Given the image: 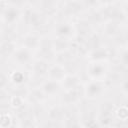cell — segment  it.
<instances>
[{
    "label": "cell",
    "mask_w": 128,
    "mask_h": 128,
    "mask_svg": "<svg viewBox=\"0 0 128 128\" xmlns=\"http://www.w3.org/2000/svg\"><path fill=\"white\" fill-rule=\"evenodd\" d=\"M101 12L103 14L104 19L115 21V22H118V23H122L127 19L126 12L124 11V9H121L117 6L112 5V4L106 5Z\"/></svg>",
    "instance_id": "obj_1"
},
{
    "label": "cell",
    "mask_w": 128,
    "mask_h": 128,
    "mask_svg": "<svg viewBox=\"0 0 128 128\" xmlns=\"http://www.w3.org/2000/svg\"><path fill=\"white\" fill-rule=\"evenodd\" d=\"M105 90V83L100 80H94L88 83L85 87V95L89 99H94L100 96Z\"/></svg>",
    "instance_id": "obj_2"
},
{
    "label": "cell",
    "mask_w": 128,
    "mask_h": 128,
    "mask_svg": "<svg viewBox=\"0 0 128 128\" xmlns=\"http://www.w3.org/2000/svg\"><path fill=\"white\" fill-rule=\"evenodd\" d=\"M107 68L106 66L101 63L100 61H92L88 67H87V73L88 75L93 79H100L106 75Z\"/></svg>",
    "instance_id": "obj_3"
},
{
    "label": "cell",
    "mask_w": 128,
    "mask_h": 128,
    "mask_svg": "<svg viewBox=\"0 0 128 128\" xmlns=\"http://www.w3.org/2000/svg\"><path fill=\"white\" fill-rule=\"evenodd\" d=\"M24 21L26 25H29L33 28H39L43 24V19L42 16L39 12L27 9L24 13Z\"/></svg>",
    "instance_id": "obj_4"
},
{
    "label": "cell",
    "mask_w": 128,
    "mask_h": 128,
    "mask_svg": "<svg viewBox=\"0 0 128 128\" xmlns=\"http://www.w3.org/2000/svg\"><path fill=\"white\" fill-rule=\"evenodd\" d=\"M20 17V10L15 6H7L2 10V18L5 24L11 25L18 20Z\"/></svg>",
    "instance_id": "obj_5"
},
{
    "label": "cell",
    "mask_w": 128,
    "mask_h": 128,
    "mask_svg": "<svg viewBox=\"0 0 128 128\" xmlns=\"http://www.w3.org/2000/svg\"><path fill=\"white\" fill-rule=\"evenodd\" d=\"M84 5L80 0H70L63 7V13L67 16H74L84 9Z\"/></svg>",
    "instance_id": "obj_6"
},
{
    "label": "cell",
    "mask_w": 128,
    "mask_h": 128,
    "mask_svg": "<svg viewBox=\"0 0 128 128\" xmlns=\"http://www.w3.org/2000/svg\"><path fill=\"white\" fill-rule=\"evenodd\" d=\"M13 58L17 63H19L21 65L28 64L32 59L31 50L26 48L25 46H23L19 49H16L15 53L13 54Z\"/></svg>",
    "instance_id": "obj_7"
},
{
    "label": "cell",
    "mask_w": 128,
    "mask_h": 128,
    "mask_svg": "<svg viewBox=\"0 0 128 128\" xmlns=\"http://www.w3.org/2000/svg\"><path fill=\"white\" fill-rule=\"evenodd\" d=\"M74 33H75V27L72 26L70 23L62 22L55 27V35L57 37H63L68 39L69 37L73 36Z\"/></svg>",
    "instance_id": "obj_8"
},
{
    "label": "cell",
    "mask_w": 128,
    "mask_h": 128,
    "mask_svg": "<svg viewBox=\"0 0 128 128\" xmlns=\"http://www.w3.org/2000/svg\"><path fill=\"white\" fill-rule=\"evenodd\" d=\"M91 26H92V24L87 19H81L74 26L75 27V32L78 34L79 37L87 38L91 34V30H92Z\"/></svg>",
    "instance_id": "obj_9"
},
{
    "label": "cell",
    "mask_w": 128,
    "mask_h": 128,
    "mask_svg": "<svg viewBox=\"0 0 128 128\" xmlns=\"http://www.w3.org/2000/svg\"><path fill=\"white\" fill-rule=\"evenodd\" d=\"M66 69L63 65L61 64H56V65H53L52 67L49 68V71H48V77L49 79H52V80H56V81H63V79L66 77Z\"/></svg>",
    "instance_id": "obj_10"
},
{
    "label": "cell",
    "mask_w": 128,
    "mask_h": 128,
    "mask_svg": "<svg viewBox=\"0 0 128 128\" xmlns=\"http://www.w3.org/2000/svg\"><path fill=\"white\" fill-rule=\"evenodd\" d=\"M39 50H40V53L41 55L43 56V59L46 60L47 58L48 59H51L52 56H53V42L50 41V39L48 38H43L40 40V45H39Z\"/></svg>",
    "instance_id": "obj_11"
},
{
    "label": "cell",
    "mask_w": 128,
    "mask_h": 128,
    "mask_svg": "<svg viewBox=\"0 0 128 128\" xmlns=\"http://www.w3.org/2000/svg\"><path fill=\"white\" fill-rule=\"evenodd\" d=\"M81 97V91L79 89V86L74 88V89H70V90H66V92L63 94L62 96V101L65 104H74L76 103Z\"/></svg>",
    "instance_id": "obj_12"
},
{
    "label": "cell",
    "mask_w": 128,
    "mask_h": 128,
    "mask_svg": "<svg viewBox=\"0 0 128 128\" xmlns=\"http://www.w3.org/2000/svg\"><path fill=\"white\" fill-rule=\"evenodd\" d=\"M49 65H48V62L44 59H39V60H36L33 65H32V71L33 73L40 77V76H44L46 74H48V71H49Z\"/></svg>",
    "instance_id": "obj_13"
},
{
    "label": "cell",
    "mask_w": 128,
    "mask_h": 128,
    "mask_svg": "<svg viewBox=\"0 0 128 128\" xmlns=\"http://www.w3.org/2000/svg\"><path fill=\"white\" fill-rule=\"evenodd\" d=\"M41 89L43 90V92L46 95H55L56 93H58L60 91L61 85H60L59 81L49 79V80H47L43 83Z\"/></svg>",
    "instance_id": "obj_14"
},
{
    "label": "cell",
    "mask_w": 128,
    "mask_h": 128,
    "mask_svg": "<svg viewBox=\"0 0 128 128\" xmlns=\"http://www.w3.org/2000/svg\"><path fill=\"white\" fill-rule=\"evenodd\" d=\"M89 59L91 61H103L110 57V52L107 48L100 47L98 49H95L93 51L89 52Z\"/></svg>",
    "instance_id": "obj_15"
},
{
    "label": "cell",
    "mask_w": 128,
    "mask_h": 128,
    "mask_svg": "<svg viewBox=\"0 0 128 128\" xmlns=\"http://www.w3.org/2000/svg\"><path fill=\"white\" fill-rule=\"evenodd\" d=\"M85 46L88 50V52L93 51L95 49H98L101 46V38L98 34L95 33H91L85 40Z\"/></svg>",
    "instance_id": "obj_16"
},
{
    "label": "cell",
    "mask_w": 128,
    "mask_h": 128,
    "mask_svg": "<svg viewBox=\"0 0 128 128\" xmlns=\"http://www.w3.org/2000/svg\"><path fill=\"white\" fill-rule=\"evenodd\" d=\"M104 32L107 36L110 37H116L117 35H119L121 33V29H120V23L115 22V21H111L108 20L105 25H104Z\"/></svg>",
    "instance_id": "obj_17"
},
{
    "label": "cell",
    "mask_w": 128,
    "mask_h": 128,
    "mask_svg": "<svg viewBox=\"0 0 128 128\" xmlns=\"http://www.w3.org/2000/svg\"><path fill=\"white\" fill-rule=\"evenodd\" d=\"M16 51V45L15 43L8 39V40H5L2 42L1 44V55L3 58H8L10 57L11 55H13Z\"/></svg>",
    "instance_id": "obj_18"
},
{
    "label": "cell",
    "mask_w": 128,
    "mask_h": 128,
    "mask_svg": "<svg viewBox=\"0 0 128 128\" xmlns=\"http://www.w3.org/2000/svg\"><path fill=\"white\" fill-rule=\"evenodd\" d=\"M52 42H53V50L54 52H57V53L68 50L70 46L68 39L63 37H56Z\"/></svg>",
    "instance_id": "obj_19"
},
{
    "label": "cell",
    "mask_w": 128,
    "mask_h": 128,
    "mask_svg": "<svg viewBox=\"0 0 128 128\" xmlns=\"http://www.w3.org/2000/svg\"><path fill=\"white\" fill-rule=\"evenodd\" d=\"M62 82L65 90H70L80 85V78L75 74H69V75H66V77L63 79Z\"/></svg>",
    "instance_id": "obj_20"
},
{
    "label": "cell",
    "mask_w": 128,
    "mask_h": 128,
    "mask_svg": "<svg viewBox=\"0 0 128 128\" xmlns=\"http://www.w3.org/2000/svg\"><path fill=\"white\" fill-rule=\"evenodd\" d=\"M40 38L34 34H27L24 38H23V46H25L26 48L33 50L39 47L40 45Z\"/></svg>",
    "instance_id": "obj_21"
},
{
    "label": "cell",
    "mask_w": 128,
    "mask_h": 128,
    "mask_svg": "<svg viewBox=\"0 0 128 128\" xmlns=\"http://www.w3.org/2000/svg\"><path fill=\"white\" fill-rule=\"evenodd\" d=\"M48 118L49 120L51 121H61L63 118H64V111L61 107H58V106H54L52 107L49 112H48Z\"/></svg>",
    "instance_id": "obj_22"
},
{
    "label": "cell",
    "mask_w": 128,
    "mask_h": 128,
    "mask_svg": "<svg viewBox=\"0 0 128 128\" xmlns=\"http://www.w3.org/2000/svg\"><path fill=\"white\" fill-rule=\"evenodd\" d=\"M45 93L43 92V90L41 89H33L32 91L29 92L28 94V98L31 102H34V103H38L40 101H42L44 98H45Z\"/></svg>",
    "instance_id": "obj_23"
},
{
    "label": "cell",
    "mask_w": 128,
    "mask_h": 128,
    "mask_svg": "<svg viewBox=\"0 0 128 128\" xmlns=\"http://www.w3.org/2000/svg\"><path fill=\"white\" fill-rule=\"evenodd\" d=\"M96 117L94 114V111H86L82 116V121L84 126H96Z\"/></svg>",
    "instance_id": "obj_24"
},
{
    "label": "cell",
    "mask_w": 128,
    "mask_h": 128,
    "mask_svg": "<svg viewBox=\"0 0 128 128\" xmlns=\"http://www.w3.org/2000/svg\"><path fill=\"white\" fill-rule=\"evenodd\" d=\"M87 20L91 23V24H100L101 22L104 21V17H103V14L101 11H98V10H92L89 15H88V18Z\"/></svg>",
    "instance_id": "obj_25"
},
{
    "label": "cell",
    "mask_w": 128,
    "mask_h": 128,
    "mask_svg": "<svg viewBox=\"0 0 128 128\" xmlns=\"http://www.w3.org/2000/svg\"><path fill=\"white\" fill-rule=\"evenodd\" d=\"M113 111H114V105L111 101H105L100 106V115H101V117L112 116Z\"/></svg>",
    "instance_id": "obj_26"
},
{
    "label": "cell",
    "mask_w": 128,
    "mask_h": 128,
    "mask_svg": "<svg viewBox=\"0 0 128 128\" xmlns=\"http://www.w3.org/2000/svg\"><path fill=\"white\" fill-rule=\"evenodd\" d=\"M72 59H73V55H72V53L69 52L68 50L58 53L57 58H56L58 64H61V65H63V66H64L65 64H67L68 62H70Z\"/></svg>",
    "instance_id": "obj_27"
},
{
    "label": "cell",
    "mask_w": 128,
    "mask_h": 128,
    "mask_svg": "<svg viewBox=\"0 0 128 128\" xmlns=\"http://www.w3.org/2000/svg\"><path fill=\"white\" fill-rule=\"evenodd\" d=\"M40 6L43 11L47 13L52 12L57 6V0H40Z\"/></svg>",
    "instance_id": "obj_28"
},
{
    "label": "cell",
    "mask_w": 128,
    "mask_h": 128,
    "mask_svg": "<svg viewBox=\"0 0 128 128\" xmlns=\"http://www.w3.org/2000/svg\"><path fill=\"white\" fill-rule=\"evenodd\" d=\"M26 77H25V74L21 71H14L13 73H11L10 75V80L15 83L16 85H22L25 81Z\"/></svg>",
    "instance_id": "obj_29"
},
{
    "label": "cell",
    "mask_w": 128,
    "mask_h": 128,
    "mask_svg": "<svg viewBox=\"0 0 128 128\" xmlns=\"http://www.w3.org/2000/svg\"><path fill=\"white\" fill-rule=\"evenodd\" d=\"M9 102H10V105L16 109L23 106V98L20 96H17V95H12L10 97Z\"/></svg>",
    "instance_id": "obj_30"
},
{
    "label": "cell",
    "mask_w": 128,
    "mask_h": 128,
    "mask_svg": "<svg viewBox=\"0 0 128 128\" xmlns=\"http://www.w3.org/2000/svg\"><path fill=\"white\" fill-rule=\"evenodd\" d=\"M29 92L30 91L27 89V87H25L23 85H18V87L13 90V95H17V96L24 98V97H28Z\"/></svg>",
    "instance_id": "obj_31"
},
{
    "label": "cell",
    "mask_w": 128,
    "mask_h": 128,
    "mask_svg": "<svg viewBox=\"0 0 128 128\" xmlns=\"http://www.w3.org/2000/svg\"><path fill=\"white\" fill-rule=\"evenodd\" d=\"M116 114H117V117H118L120 120L125 121L126 119H128V107H126V106H121V107L117 110Z\"/></svg>",
    "instance_id": "obj_32"
},
{
    "label": "cell",
    "mask_w": 128,
    "mask_h": 128,
    "mask_svg": "<svg viewBox=\"0 0 128 128\" xmlns=\"http://www.w3.org/2000/svg\"><path fill=\"white\" fill-rule=\"evenodd\" d=\"M11 124V117L8 115V113H2L1 114V121L0 126L1 128H7Z\"/></svg>",
    "instance_id": "obj_33"
},
{
    "label": "cell",
    "mask_w": 128,
    "mask_h": 128,
    "mask_svg": "<svg viewBox=\"0 0 128 128\" xmlns=\"http://www.w3.org/2000/svg\"><path fill=\"white\" fill-rule=\"evenodd\" d=\"M120 63L123 67H128V48L124 49L120 54Z\"/></svg>",
    "instance_id": "obj_34"
},
{
    "label": "cell",
    "mask_w": 128,
    "mask_h": 128,
    "mask_svg": "<svg viewBox=\"0 0 128 128\" xmlns=\"http://www.w3.org/2000/svg\"><path fill=\"white\" fill-rule=\"evenodd\" d=\"M65 120H66L65 121V126H67V127H78V126H80V123L77 121V119L75 117L70 116V117L66 118Z\"/></svg>",
    "instance_id": "obj_35"
},
{
    "label": "cell",
    "mask_w": 128,
    "mask_h": 128,
    "mask_svg": "<svg viewBox=\"0 0 128 128\" xmlns=\"http://www.w3.org/2000/svg\"><path fill=\"white\" fill-rule=\"evenodd\" d=\"M113 123V116H104L100 117V124L103 126H109Z\"/></svg>",
    "instance_id": "obj_36"
},
{
    "label": "cell",
    "mask_w": 128,
    "mask_h": 128,
    "mask_svg": "<svg viewBox=\"0 0 128 128\" xmlns=\"http://www.w3.org/2000/svg\"><path fill=\"white\" fill-rule=\"evenodd\" d=\"M99 0H82V3L85 8H94L98 4Z\"/></svg>",
    "instance_id": "obj_37"
},
{
    "label": "cell",
    "mask_w": 128,
    "mask_h": 128,
    "mask_svg": "<svg viewBox=\"0 0 128 128\" xmlns=\"http://www.w3.org/2000/svg\"><path fill=\"white\" fill-rule=\"evenodd\" d=\"M7 2H9L12 6H15L17 8H20L22 6L25 5V3L27 2V0H7Z\"/></svg>",
    "instance_id": "obj_38"
},
{
    "label": "cell",
    "mask_w": 128,
    "mask_h": 128,
    "mask_svg": "<svg viewBox=\"0 0 128 128\" xmlns=\"http://www.w3.org/2000/svg\"><path fill=\"white\" fill-rule=\"evenodd\" d=\"M7 83H8V77L4 73H2L1 77H0V86H1V88L4 89V87L6 86Z\"/></svg>",
    "instance_id": "obj_39"
},
{
    "label": "cell",
    "mask_w": 128,
    "mask_h": 128,
    "mask_svg": "<svg viewBox=\"0 0 128 128\" xmlns=\"http://www.w3.org/2000/svg\"><path fill=\"white\" fill-rule=\"evenodd\" d=\"M121 90L124 93H128V79H125L121 84Z\"/></svg>",
    "instance_id": "obj_40"
},
{
    "label": "cell",
    "mask_w": 128,
    "mask_h": 128,
    "mask_svg": "<svg viewBox=\"0 0 128 128\" xmlns=\"http://www.w3.org/2000/svg\"><path fill=\"white\" fill-rule=\"evenodd\" d=\"M99 1H101V2L104 3L105 5H110V4H112L115 0H99Z\"/></svg>",
    "instance_id": "obj_41"
},
{
    "label": "cell",
    "mask_w": 128,
    "mask_h": 128,
    "mask_svg": "<svg viewBox=\"0 0 128 128\" xmlns=\"http://www.w3.org/2000/svg\"><path fill=\"white\" fill-rule=\"evenodd\" d=\"M27 2L30 3V4H32V5H35V4L40 3V0H27Z\"/></svg>",
    "instance_id": "obj_42"
},
{
    "label": "cell",
    "mask_w": 128,
    "mask_h": 128,
    "mask_svg": "<svg viewBox=\"0 0 128 128\" xmlns=\"http://www.w3.org/2000/svg\"><path fill=\"white\" fill-rule=\"evenodd\" d=\"M124 11H125L126 13H128V1H126V4H125V6H124Z\"/></svg>",
    "instance_id": "obj_43"
},
{
    "label": "cell",
    "mask_w": 128,
    "mask_h": 128,
    "mask_svg": "<svg viewBox=\"0 0 128 128\" xmlns=\"http://www.w3.org/2000/svg\"><path fill=\"white\" fill-rule=\"evenodd\" d=\"M123 1H128V0H123Z\"/></svg>",
    "instance_id": "obj_44"
}]
</instances>
